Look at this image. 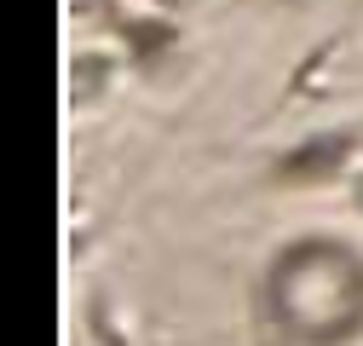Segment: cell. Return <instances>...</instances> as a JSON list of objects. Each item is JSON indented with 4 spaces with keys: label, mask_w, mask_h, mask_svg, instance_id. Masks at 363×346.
Instances as JSON below:
<instances>
[{
    "label": "cell",
    "mask_w": 363,
    "mask_h": 346,
    "mask_svg": "<svg viewBox=\"0 0 363 346\" xmlns=\"http://www.w3.org/2000/svg\"><path fill=\"white\" fill-rule=\"evenodd\" d=\"M271 312L294 335L329 346L363 323V266L335 242H300L271 272Z\"/></svg>",
    "instance_id": "1"
},
{
    "label": "cell",
    "mask_w": 363,
    "mask_h": 346,
    "mask_svg": "<svg viewBox=\"0 0 363 346\" xmlns=\"http://www.w3.org/2000/svg\"><path fill=\"white\" fill-rule=\"evenodd\" d=\"M346 156H352V139H346V133H335V139H317V145H300V150H289V156H283L277 179H289V185L329 179V173H335Z\"/></svg>",
    "instance_id": "2"
},
{
    "label": "cell",
    "mask_w": 363,
    "mask_h": 346,
    "mask_svg": "<svg viewBox=\"0 0 363 346\" xmlns=\"http://www.w3.org/2000/svg\"><path fill=\"white\" fill-rule=\"evenodd\" d=\"M357 202H363V185H357Z\"/></svg>",
    "instance_id": "3"
}]
</instances>
